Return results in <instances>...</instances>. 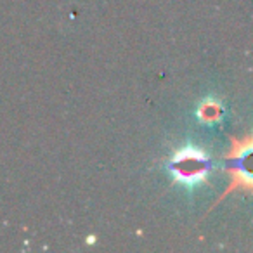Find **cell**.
<instances>
[{"instance_id":"6da1fadb","label":"cell","mask_w":253,"mask_h":253,"mask_svg":"<svg viewBox=\"0 0 253 253\" xmlns=\"http://www.w3.org/2000/svg\"><path fill=\"white\" fill-rule=\"evenodd\" d=\"M173 162H175L173 172L184 182H193V184L201 182L205 179V175H207V170L201 165L203 155L198 151H191V155L189 151H182L175 156Z\"/></svg>"},{"instance_id":"7a4b0ae2","label":"cell","mask_w":253,"mask_h":253,"mask_svg":"<svg viewBox=\"0 0 253 253\" xmlns=\"http://www.w3.org/2000/svg\"><path fill=\"white\" fill-rule=\"evenodd\" d=\"M200 116L203 120H207V122H213L215 118L220 116V109H218V106L215 104V102H207V104H203V108H201Z\"/></svg>"},{"instance_id":"3957f363","label":"cell","mask_w":253,"mask_h":253,"mask_svg":"<svg viewBox=\"0 0 253 253\" xmlns=\"http://www.w3.org/2000/svg\"><path fill=\"white\" fill-rule=\"evenodd\" d=\"M248 153H250V137L246 141L234 142V149L231 151L229 158H241L243 155H248Z\"/></svg>"}]
</instances>
